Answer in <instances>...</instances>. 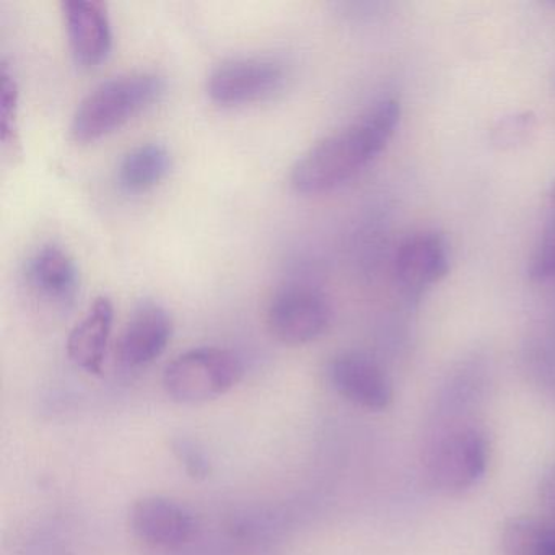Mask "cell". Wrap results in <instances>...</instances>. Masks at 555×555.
Wrapping results in <instances>:
<instances>
[{"label":"cell","instance_id":"3","mask_svg":"<svg viewBox=\"0 0 555 555\" xmlns=\"http://www.w3.org/2000/svg\"><path fill=\"white\" fill-rule=\"evenodd\" d=\"M245 366L235 352L222 347L204 346L186 350L165 366V392L171 401L199 405L216 401L235 388Z\"/></svg>","mask_w":555,"mask_h":555},{"label":"cell","instance_id":"13","mask_svg":"<svg viewBox=\"0 0 555 555\" xmlns=\"http://www.w3.org/2000/svg\"><path fill=\"white\" fill-rule=\"evenodd\" d=\"M27 275L41 297L63 307L74 304L80 291L79 268L61 246H41L28 261Z\"/></svg>","mask_w":555,"mask_h":555},{"label":"cell","instance_id":"11","mask_svg":"<svg viewBox=\"0 0 555 555\" xmlns=\"http://www.w3.org/2000/svg\"><path fill=\"white\" fill-rule=\"evenodd\" d=\"M61 8L74 60L83 67L99 66L112 51L108 8L100 0H66Z\"/></svg>","mask_w":555,"mask_h":555},{"label":"cell","instance_id":"1","mask_svg":"<svg viewBox=\"0 0 555 555\" xmlns=\"http://www.w3.org/2000/svg\"><path fill=\"white\" fill-rule=\"evenodd\" d=\"M399 116V103L383 100L356 121L321 139L295 162L292 186L301 194L327 193L343 186L385 151Z\"/></svg>","mask_w":555,"mask_h":555},{"label":"cell","instance_id":"2","mask_svg":"<svg viewBox=\"0 0 555 555\" xmlns=\"http://www.w3.org/2000/svg\"><path fill=\"white\" fill-rule=\"evenodd\" d=\"M164 90V79L154 73L121 74L99 83L74 112L70 138L89 144L112 134L154 105Z\"/></svg>","mask_w":555,"mask_h":555},{"label":"cell","instance_id":"16","mask_svg":"<svg viewBox=\"0 0 555 555\" xmlns=\"http://www.w3.org/2000/svg\"><path fill=\"white\" fill-rule=\"evenodd\" d=\"M0 141L11 157H22L18 86L8 64H2L0 67Z\"/></svg>","mask_w":555,"mask_h":555},{"label":"cell","instance_id":"20","mask_svg":"<svg viewBox=\"0 0 555 555\" xmlns=\"http://www.w3.org/2000/svg\"><path fill=\"white\" fill-rule=\"evenodd\" d=\"M551 203H552V206H554V210H555V184H554V186H552V191H551Z\"/></svg>","mask_w":555,"mask_h":555},{"label":"cell","instance_id":"17","mask_svg":"<svg viewBox=\"0 0 555 555\" xmlns=\"http://www.w3.org/2000/svg\"><path fill=\"white\" fill-rule=\"evenodd\" d=\"M529 275L535 281L555 278V212L532 253Z\"/></svg>","mask_w":555,"mask_h":555},{"label":"cell","instance_id":"18","mask_svg":"<svg viewBox=\"0 0 555 555\" xmlns=\"http://www.w3.org/2000/svg\"><path fill=\"white\" fill-rule=\"evenodd\" d=\"M171 451H173L175 457L180 461L181 466L186 470L188 476L193 477V479H206L212 473V467H210V461L207 460L206 453L191 438H173Z\"/></svg>","mask_w":555,"mask_h":555},{"label":"cell","instance_id":"8","mask_svg":"<svg viewBox=\"0 0 555 555\" xmlns=\"http://www.w3.org/2000/svg\"><path fill=\"white\" fill-rule=\"evenodd\" d=\"M132 534L152 547L175 548L188 544L197 532V519L183 503L168 496L139 499L129 512Z\"/></svg>","mask_w":555,"mask_h":555},{"label":"cell","instance_id":"15","mask_svg":"<svg viewBox=\"0 0 555 555\" xmlns=\"http://www.w3.org/2000/svg\"><path fill=\"white\" fill-rule=\"evenodd\" d=\"M505 555H555V525L531 518L513 519L503 531Z\"/></svg>","mask_w":555,"mask_h":555},{"label":"cell","instance_id":"9","mask_svg":"<svg viewBox=\"0 0 555 555\" xmlns=\"http://www.w3.org/2000/svg\"><path fill=\"white\" fill-rule=\"evenodd\" d=\"M448 269L450 249L447 240L431 230L408 236L396 253V281L409 298L421 297L448 274Z\"/></svg>","mask_w":555,"mask_h":555},{"label":"cell","instance_id":"7","mask_svg":"<svg viewBox=\"0 0 555 555\" xmlns=\"http://www.w3.org/2000/svg\"><path fill=\"white\" fill-rule=\"evenodd\" d=\"M327 376L334 391L357 408L373 412L385 411L395 399L391 379L365 353H337L327 366Z\"/></svg>","mask_w":555,"mask_h":555},{"label":"cell","instance_id":"4","mask_svg":"<svg viewBox=\"0 0 555 555\" xmlns=\"http://www.w3.org/2000/svg\"><path fill=\"white\" fill-rule=\"evenodd\" d=\"M287 82L281 61L266 56L233 57L214 67L206 90L222 106L248 105L272 99Z\"/></svg>","mask_w":555,"mask_h":555},{"label":"cell","instance_id":"14","mask_svg":"<svg viewBox=\"0 0 555 555\" xmlns=\"http://www.w3.org/2000/svg\"><path fill=\"white\" fill-rule=\"evenodd\" d=\"M173 158L164 144L149 142L132 149L119 162L118 183L128 193H144L170 173Z\"/></svg>","mask_w":555,"mask_h":555},{"label":"cell","instance_id":"5","mask_svg":"<svg viewBox=\"0 0 555 555\" xmlns=\"http://www.w3.org/2000/svg\"><path fill=\"white\" fill-rule=\"evenodd\" d=\"M333 321L330 300L317 288L287 287L272 298L268 327L285 346H305L320 339Z\"/></svg>","mask_w":555,"mask_h":555},{"label":"cell","instance_id":"10","mask_svg":"<svg viewBox=\"0 0 555 555\" xmlns=\"http://www.w3.org/2000/svg\"><path fill=\"white\" fill-rule=\"evenodd\" d=\"M173 337V318L155 301H142L126 323L116 359L126 369H141L157 360Z\"/></svg>","mask_w":555,"mask_h":555},{"label":"cell","instance_id":"6","mask_svg":"<svg viewBox=\"0 0 555 555\" xmlns=\"http://www.w3.org/2000/svg\"><path fill=\"white\" fill-rule=\"evenodd\" d=\"M489 464V443L477 428H457L444 435L430 460V477L441 492L454 493L476 486Z\"/></svg>","mask_w":555,"mask_h":555},{"label":"cell","instance_id":"19","mask_svg":"<svg viewBox=\"0 0 555 555\" xmlns=\"http://www.w3.org/2000/svg\"><path fill=\"white\" fill-rule=\"evenodd\" d=\"M539 495H541L542 505L548 512L555 513V466L542 479Z\"/></svg>","mask_w":555,"mask_h":555},{"label":"cell","instance_id":"12","mask_svg":"<svg viewBox=\"0 0 555 555\" xmlns=\"http://www.w3.org/2000/svg\"><path fill=\"white\" fill-rule=\"evenodd\" d=\"M115 308L106 297L96 298L89 313L70 331L67 356L83 372L102 375L106 349L112 336Z\"/></svg>","mask_w":555,"mask_h":555}]
</instances>
